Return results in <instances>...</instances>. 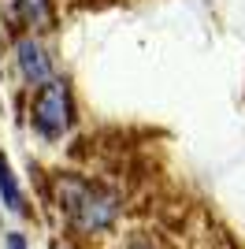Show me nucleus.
<instances>
[{
    "instance_id": "nucleus-1",
    "label": "nucleus",
    "mask_w": 245,
    "mask_h": 249,
    "mask_svg": "<svg viewBox=\"0 0 245 249\" xmlns=\"http://www.w3.org/2000/svg\"><path fill=\"white\" fill-rule=\"evenodd\" d=\"M56 190H60V208L82 231H104L115 219V212H119L112 194H104V190L89 186L82 178H60Z\"/></svg>"
},
{
    "instance_id": "nucleus-2",
    "label": "nucleus",
    "mask_w": 245,
    "mask_h": 249,
    "mask_svg": "<svg viewBox=\"0 0 245 249\" xmlns=\"http://www.w3.org/2000/svg\"><path fill=\"white\" fill-rule=\"evenodd\" d=\"M71 89L63 82H45L37 89V97H34V126H37V134L45 138H60L67 126H71Z\"/></svg>"
},
{
    "instance_id": "nucleus-3",
    "label": "nucleus",
    "mask_w": 245,
    "mask_h": 249,
    "mask_svg": "<svg viewBox=\"0 0 245 249\" xmlns=\"http://www.w3.org/2000/svg\"><path fill=\"white\" fill-rule=\"evenodd\" d=\"M19 71H22V78H26L30 86H45V82H49V74H52L49 56H45V49H41L34 37L19 41Z\"/></svg>"
},
{
    "instance_id": "nucleus-4",
    "label": "nucleus",
    "mask_w": 245,
    "mask_h": 249,
    "mask_svg": "<svg viewBox=\"0 0 245 249\" xmlns=\"http://www.w3.org/2000/svg\"><path fill=\"white\" fill-rule=\"evenodd\" d=\"M0 197H4V205H8L11 212H22V190H19L15 171H11V164L4 156H0Z\"/></svg>"
},
{
    "instance_id": "nucleus-5",
    "label": "nucleus",
    "mask_w": 245,
    "mask_h": 249,
    "mask_svg": "<svg viewBox=\"0 0 245 249\" xmlns=\"http://www.w3.org/2000/svg\"><path fill=\"white\" fill-rule=\"evenodd\" d=\"M22 15H26V22H34V26H45V22L52 19L49 11V0H19Z\"/></svg>"
},
{
    "instance_id": "nucleus-6",
    "label": "nucleus",
    "mask_w": 245,
    "mask_h": 249,
    "mask_svg": "<svg viewBox=\"0 0 245 249\" xmlns=\"http://www.w3.org/2000/svg\"><path fill=\"white\" fill-rule=\"evenodd\" d=\"M8 246L11 249H26V242H22V234H8Z\"/></svg>"
},
{
    "instance_id": "nucleus-7",
    "label": "nucleus",
    "mask_w": 245,
    "mask_h": 249,
    "mask_svg": "<svg viewBox=\"0 0 245 249\" xmlns=\"http://www.w3.org/2000/svg\"><path fill=\"white\" fill-rule=\"evenodd\" d=\"M134 249H149V246H134Z\"/></svg>"
}]
</instances>
